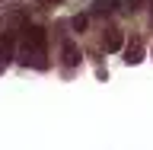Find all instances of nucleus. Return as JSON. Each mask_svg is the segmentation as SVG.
<instances>
[{
	"mask_svg": "<svg viewBox=\"0 0 153 150\" xmlns=\"http://www.w3.org/2000/svg\"><path fill=\"white\" fill-rule=\"evenodd\" d=\"M124 61H128V64H140L143 61V42L140 38H131V45H128V51H124Z\"/></svg>",
	"mask_w": 153,
	"mask_h": 150,
	"instance_id": "3",
	"label": "nucleus"
},
{
	"mask_svg": "<svg viewBox=\"0 0 153 150\" xmlns=\"http://www.w3.org/2000/svg\"><path fill=\"white\" fill-rule=\"evenodd\" d=\"M118 7V0H96L93 3V13H112Z\"/></svg>",
	"mask_w": 153,
	"mask_h": 150,
	"instance_id": "6",
	"label": "nucleus"
},
{
	"mask_svg": "<svg viewBox=\"0 0 153 150\" xmlns=\"http://www.w3.org/2000/svg\"><path fill=\"white\" fill-rule=\"evenodd\" d=\"M121 45H124V35L118 29H108L105 32V51H121Z\"/></svg>",
	"mask_w": 153,
	"mask_h": 150,
	"instance_id": "5",
	"label": "nucleus"
},
{
	"mask_svg": "<svg viewBox=\"0 0 153 150\" xmlns=\"http://www.w3.org/2000/svg\"><path fill=\"white\" fill-rule=\"evenodd\" d=\"M70 26H74L76 32H83V29H86V16H74V22H70Z\"/></svg>",
	"mask_w": 153,
	"mask_h": 150,
	"instance_id": "7",
	"label": "nucleus"
},
{
	"mask_svg": "<svg viewBox=\"0 0 153 150\" xmlns=\"http://www.w3.org/2000/svg\"><path fill=\"white\" fill-rule=\"evenodd\" d=\"M128 10H131V13H137V10H140V0H128Z\"/></svg>",
	"mask_w": 153,
	"mask_h": 150,
	"instance_id": "8",
	"label": "nucleus"
},
{
	"mask_svg": "<svg viewBox=\"0 0 153 150\" xmlns=\"http://www.w3.org/2000/svg\"><path fill=\"white\" fill-rule=\"evenodd\" d=\"M80 61H83V51H80V45H76L70 35H61V64L70 70V67H80Z\"/></svg>",
	"mask_w": 153,
	"mask_h": 150,
	"instance_id": "2",
	"label": "nucleus"
},
{
	"mask_svg": "<svg viewBox=\"0 0 153 150\" xmlns=\"http://www.w3.org/2000/svg\"><path fill=\"white\" fill-rule=\"evenodd\" d=\"M13 45H16V38L10 35V32L0 38V64H3V67H7V64H10V57H13Z\"/></svg>",
	"mask_w": 153,
	"mask_h": 150,
	"instance_id": "4",
	"label": "nucleus"
},
{
	"mask_svg": "<svg viewBox=\"0 0 153 150\" xmlns=\"http://www.w3.org/2000/svg\"><path fill=\"white\" fill-rule=\"evenodd\" d=\"M19 57L22 64H35V67H48V32L42 26H26L22 29V45H19Z\"/></svg>",
	"mask_w": 153,
	"mask_h": 150,
	"instance_id": "1",
	"label": "nucleus"
}]
</instances>
